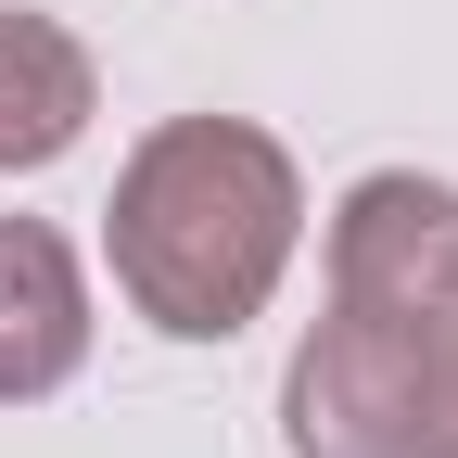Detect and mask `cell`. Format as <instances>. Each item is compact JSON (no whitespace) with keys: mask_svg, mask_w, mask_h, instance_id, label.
I'll return each instance as SVG.
<instances>
[{"mask_svg":"<svg viewBox=\"0 0 458 458\" xmlns=\"http://www.w3.org/2000/svg\"><path fill=\"white\" fill-rule=\"evenodd\" d=\"M293 242H306V179L255 114H165L102 204L114 293L165 344H229L242 318H267Z\"/></svg>","mask_w":458,"mask_h":458,"instance_id":"obj_1","label":"cell"},{"mask_svg":"<svg viewBox=\"0 0 458 458\" xmlns=\"http://www.w3.org/2000/svg\"><path fill=\"white\" fill-rule=\"evenodd\" d=\"M420 357H433V318L331 306L280 369V445L293 458H408L420 445Z\"/></svg>","mask_w":458,"mask_h":458,"instance_id":"obj_2","label":"cell"},{"mask_svg":"<svg viewBox=\"0 0 458 458\" xmlns=\"http://www.w3.org/2000/svg\"><path fill=\"white\" fill-rule=\"evenodd\" d=\"M331 306L357 318H445L458 306V191L420 165H369L331 204Z\"/></svg>","mask_w":458,"mask_h":458,"instance_id":"obj_3","label":"cell"},{"mask_svg":"<svg viewBox=\"0 0 458 458\" xmlns=\"http://www.w3.org/2000/svg\"><path fill=\"white\" fill-rule=\"evenodd\" d=\"M89 357V267L51 216H0V408L64 394Z\"/></svg>","mask_w":458,"mask_h":458,"instance_id":"obj_4","label":"cell"},{"mask_svg":"<svg viewBox=\"0 0 458 458\" xmlns=\"http://www.w3.org/2000/svg\"><path fill=\"white\" fill-rule=\"evenodd\" d=\"M89 114H102V64H89V38L51 26V13H0V179H26V165L77 153Z\"/></svg>","mask_w":458,"mask_h":458,"instance_id":"obj_5","label":"cell"},{"mask_svg":"<svg viewBox=\"0 0 458 458\" xmlns=\"http://www.w3.org/2000/svg\"><path fill=\"white\" fill-rule=\"evenodd\" d=\"M408 458H458V306L433 318V357H420V445Z\"/></svg>","mask_w":458,"mask_h":458,"instance_id":"obj_6","label":"cell"}]
</instances>
